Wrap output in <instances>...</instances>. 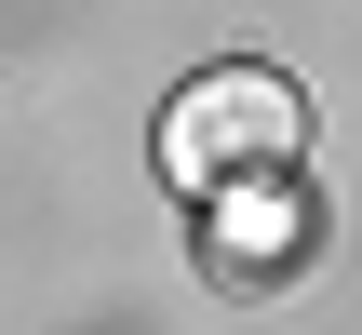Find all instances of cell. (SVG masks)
Here are the masks:
<instances>
[{
	"mask_svg": "<svg viewBox=\"0 0 362 335\" xmlns=\"http://www.w3.org/2000/svg\"><path fill=\"white\" fill-rule=\"evenodd\" d=\"M296 148H309V107H296V81H269V67H215V81H188L175 107H161V175L175 188H269V175H296Z\"/></svg>",
	"mask_w": 362,
	"mask_h": 335,
	"instance_id": "cell-1",
	"label": "cell"
},
{
	"mask_svg": "<svg viewBox=\"0 0 362 335\" xmlns=\"http://www.w3.org/2000/svg\"><path fill=\"white\" fill-rule=\"evenodd\" d=\"M282 255H309V201L242 188V201L215 215V269H228V282H255V269H282Z\"/></svg>",
	"mask_w": 362,
	"mask_h": 335,
	"instance_id": "cell-2",
	"label": "cell"
}]
</instances>
